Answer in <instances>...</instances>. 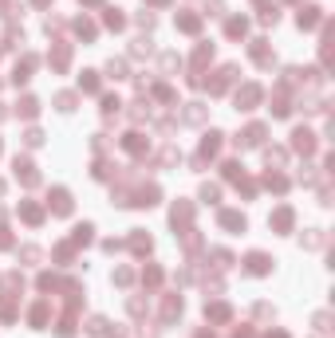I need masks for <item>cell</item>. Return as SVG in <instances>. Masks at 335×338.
Wrapping results in <instances>:
<instances>
[{"instance_id": "obj_1", "label": "cell", "mask_w": 335, "mask_h": 338, "mask_svg": "<svg viewBox=\"0 0 335 338\" xmlns=\"http://www.w3.org/2000/svg\"><path fill=\"white\" fill-rule=\"evenodd\" d=\"M51 201H55V212H67V208H71V197H67L63 189H55V193H51Z\"/></svg>"}, {"instance_id": "obj_4", "label": "cell", "mask_w": 335, "mask_h": 338, "mask_svg": "<svg viewBox=\"0 0 335 338\" xmlns=\"http://www.w3.org/2000/svg\"><path fill=\"white\" fill-rule=\"evenodd\" d=\"M20 110H24V114H36V110H40V103H36V99H24V103H20Z\"/></svg>"}, {"instance_id": "obj_3", "label": "cell", "mask_w": 335, "mask_h": 338, "mask_svg": "<svg viewBox=\"0 0 335 338\" xmlns=\"http://www.w3.org/2000/svg\"><path fill=\"white\" fill-rule=\"evenodd\" d=\"M248 271H268V260H264L260 252H253V256H248Z\"/></svg>"}, {"instance_id": "obj_2", "label": "cell", "mask_w": 335, "mask_h": 338, "mask_svg": "<svg viewBox=\"0 0 335 338\" xmlns=\"http://www.w3.org/2000/svg\"><path fill=\"white\" fill-rule=\"evenodd\" d=\"M221 224L225 228H244V217L241 212H221Z\"/></svg>"}, {"instance_id": "obj_5", "label": "cell", "mask_w": 335, "mask_h": 338, "mask_svg": "<svg viewBox=\"0 0 335 338\" xmlns=\"http://www.w3.org/2000/svg\"><path fill=\"white\" fill-rule=\"evenodd\" d=\"M99 87V79H95V71H87V79H83V90H95Z\"/></svg>"}]
</instances>
